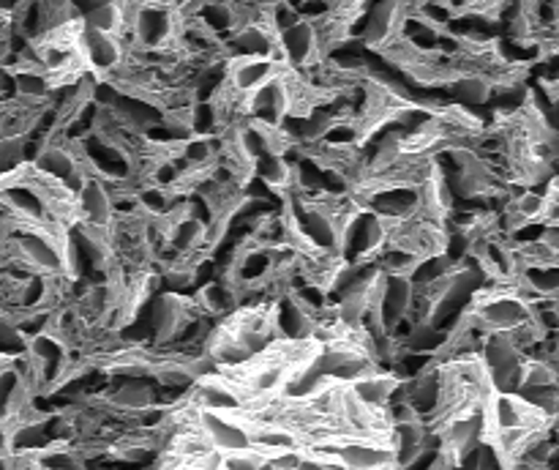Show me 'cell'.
<instances>
[{
    "mask_svg": "<svg viewBox=\"0 0 559 470\" xmlns=\"http://www.w3.org/2000/svg\"><path fill=\"white\" fill-rule=\"evenodd\" d=\"M254 175L271 191H293L295 189V164L287 162V153H262L254 162Z\"/></svg>",
    "mask_w": 559,
    "mask_h": 470,
    "instance_id": "30bf717a",
    "label": "cell"
},
{
    "mask_svg": "<svg viewBox=\"0 0 559 470\" xmlns=\"http://www.w3.org/2000/svg\"><path fill=\"white\" fill-rule=\"evenodd\" d=\"M197 304L207 317H227L240 306V290L238 284L222 279V282H207L205 287L197 293Z\"/></svg>",
    "mask_w": 559,
    "mask_h": 470,
    "instance_id": "9c48e42d",
    "label": "cell"
},
{
    "mask_svg": "<svg viewBox=\"0 0 559 470\" xmlns=\"http://www.w3.org/2000/svg\"><path fill=\"white\" fill-rule=\"evenodd\" d=\"M80 52L93 77H112L126 63V49L120 38L115 33L98 31L87 22L80 33Z\"/></svg>",
    "mask_w": 559,
    "mask_h": 470,
    "instance_id": "7a4b0ae2",
    "label": "cell"
},
{
    "mask_svg": "<svg viewBox=\"0 0 559 470\" xmlns=\"http://www.w3.org/2000/svg\"><path fill=\"white\" fill-rule=\"evenodd\" d=\"M282 71V63L271 55H246V58H229V71L224 85L238 96H249L260 85Z\"/></svg>",
    "mask_w": 559,
    "mask_h": 470,
    "instance_id": "8992f818",
    "label": "cell"
},
{
    "mask_svg": "<svg viewBox=\"0 0 559 470\" xmlns=\"http://www.w3.org/2000/svg\"><path fill=\"white\" fill-rule=\"evenodd\" d=\"M336 451L338 459H342V468L377 470L396 465V454H393V446L388 437L344 435L336 440Z\"/></svg>",
    "mask_w": 559,
    "mask_h": 470,
    "instance_id": "3957f363",
    "label": "cell"
},
{
    "mask_svg": "<svg viewBox=\"0 0 559 470\" xmlns=\"http://www.w3.org/2000/svg\"><path fill=\"white\" fill-rule=\"evenodd\" d=\"M112 189L98 175H87L85 184L76 191V222L87 224H112Z\"/></svg>",
    "mask_w": 559,
    "mask_h": 470,
    "instance_id": "52a82bcc",
    "label": "cell"
},
{
    "mask_svg": "<svg viewBox=\"0 0 559 470\" xmlns=\"http://www.w3.org/2000/svg\"><path fill=\"white\" fill-rule=\"evenodd\" d=\"M289 113V87L287 80L278 71L273 80H267L265 85H260L257 91H251L246 96V115L249 120L267 126H282L284 118Z\"/></svg>",
    "mask_w": 559,
    "mask_h": 470,
    "instance_id": "277c9868",
    "label": "cell"
},
{
    "mask_svg": "<svg viewBox=\"0 0 559 470\" xmlns=\"http://www.w3.org/2000/svg\"><path fill=\"white\" fill-rule=\"evenodd\" d=\"M300 16L309 22H320L325 20V16L333 14V0H304V3L298 5Z\"/></svg>",
    "mask_w": 559,
    "mask_h": 470,
    "instance_id": "7c38bea8",
    "label": "cell"
},
{
    "mask_svg": "<svg viewBox=\"0 0 559 470\" xmlns=\"http://www.w3.org/2000/svg\"><path fill=\"white\" fill-rule=\"evenodd\" d=\"M273 58L282 66H295V69H306L309 63L322 58L320 44H317V27L314 22L300 20L293 27L278 33V49Z\"/></svg>",
    "mask_w": 559,
    "mask_h": 470,
    "instance_id": "5b68a950",
    "label": "cell"
},
{
    "mask_svg": "<svg viewBox=\"0 0 559 470\" xmlns=\"http://www.w3.org/2000/svg\"><path fill=\"white\" fill-rule=\"evenodd\" d=\"M399 386H402V380H399L396 375H391V372H385L377 366V369H371L369 375H364V377H358V380L349 383V391H353L355 397L366 404V408L388 410L391 399L396 397Z\"/></svg>",
    "mask_w": 559,
    "mask_h": 470,
    "instance_id": "ba28073f",
    "label": "cell"
},
{
    "mask_svg": "<svg viewBox=\"0 0 559 470\" xmlns=\"http://www.w3.org/2000/svg\"><path fill=\"white\" fill-rule=\"evenodd\" d=\"M200 430L205 432L207 440L213 443V448L222 454L254 448V440H251V424L243 413H224V410L202 408Z\"/></svg>",
    "mask_w": 559,
    "mask_h": 470,
    "instance_id": "6da1fadb",
    "label": "cell"
},
{
    "mask_svg": "<svg viewBox=\"0 0 559 470\" xmlns=\"http://www.w3.org/2000/svg\"><path fill=\"white\" fill-rule=\"evenodd\" d=\"M445 91L451 93L453 102L464 104V107H469V104H484L491 96V80L486 74H480V71H464Z\"/></svg>",
    "mask_w": 559,
    "mask_h": 470,
    "instance_id": "8fae6325",
    "label": "cell"
}]
</instances>
